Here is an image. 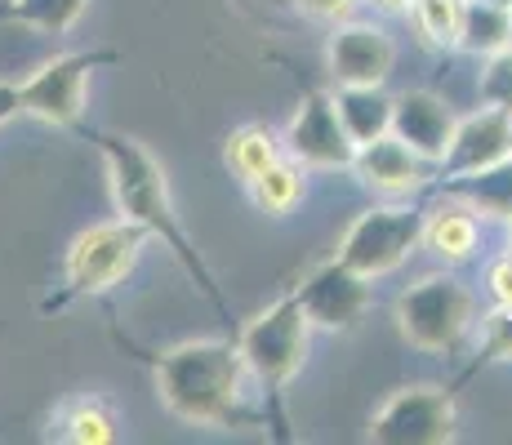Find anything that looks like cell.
I'll use <instances>...</instances> for the list:
<instances>
[{
    "label": "cell",
    "instance_id": "obj_21",
    "mask_svg": "<svg viewBox=\"0 0 512 445\" xmlns=\"http://www.w3.org/2000/svg\"><path fill=\"white\" fill-rule=\"evenodd\" d=\"M90 0H0V23H23L36 32H72Z\"/></svg>",
    "mask_w": 512,
    "mask_h": 445
},
{
    "label": "cell",
    "instance_id": "obj_6",
    "mask_svg": "<svg viewBox=\"0 0 512 445\" xmlns=\"http://www.w3.org/2000/svg\"><path fill=\"white\" fill-rule=\"evenodd\" d=\"M423 219H428L423 205H379V210L357 214L352 227L343 232L334 259L348 263L352 272H361L366 281L397 272V267L410 259V250L419 245Z\"/></svg>",
    "mask_w": 512,
    "mask_h": 445
},
{
    "label": "cell",
    "instance_id": "obj_14",
    "mask_svg": "<svg viewBox=\"0 0 512 445\" xmlns=\"http://www.w3.org/2000/svg\"><path fill=\"white\" fill-rule=\"evenodd\" d=\"M388 134L401 138V143H406L415 156H423L428 165H437L441 152H446V143H450V134H455V112H450L437 94H428V89H410V94L392 98Z\"/></svg>",
    "mask_w": 512,
    "mask_h": 445
},
{
    "label": "cell",
    "instance_id": "obj_4",
    "mask_svg": "<svg viewBox=\"0 0 512 445\" xmlns=\"http://www.w3.org/2000/svg\"><path fill=\"white\" fill-rule=\"evenodd\" d=\"M147 241H152V236L130 219H112V223H98L90 232H81L67 245L63 285L41 303V312H67L72 303L98 299V294H107L112 285H121L125 276L134 272Z\"/></svg>",
    "mask_w": 512,
    "mask_h": 445
},
{
    "label": "cell",
    "instance_id": "obj_3",
    "mask_svg": "<svg viewBox=\"0 0 512 445\" xmlns=\"http://www.w3.org/2000/svg\"><path fill=\"white\" fill-rule=\"evenodd\" d=\"M308 330L312 325L303 321L294 294L277 299L268 312H259L241 334H236V352H241L245 370L263 383L268 392V423L277 428V441H290V423H285L281 397L285 388L294 383V374L303 370V356H308Z\"/></svg>",
    "mask_w": 512,
    "mask_h": 445
},
{
    "label": "cell",
    "instance_id": "obj_13",
    "mask_svg": "<svg viewBox=\"0 0 512 445\" xmlns=\"http://www.w3.org/2000/svg\"><path fill=\"white\" fill-rule=\"evenodd\" d=\"M326 58H330V76L339 85H383L392 72L397 49H392L388 32H379V27L343 23L339 32L330 36Z\"/></svg>",
    "mask_w": 512,
    "mask_h": 445
},
{
    "label": "cell",
    "instance_id": "obj_15",
    "mask_svg": "<svg viewBox=\"0 0 512 445\" xmlns=\"http://www.w3.org/2000/svg\"><path fill=\"white\" fill-rule=\"evenodd\" d=\"M428 192L450 196V201L468 205L472 214H490V219H508L512 214V156L486 165V170H472L459 178H432Z\"/></svg>",
    "mask_w": 512,
    "mask_h": 445
},
{
    "label": "cell",
    "instance_id": "obj_18",
    "mask_svg": "<svg viewBox=\"0 0 512 445\" xmlns=\"http://www.w3.org/2000/svg\"><path fill=\"white\" fill-rule=\"evenodd\" d=\"M504 45H512V9L490 5V0H464V23H459L455 49L486 58Z\"/></svg>",
    "mask_w": 512,
    "mask_h": 445
},
{
    "label": "cell",
    "instance_id": "obj_11",
    "mask_svg": "<svg viewBox=\"0 0 512 445\" xmlns=\"http://www.w3.org/2000/svg\"><path fill=\"white\" fill-rule=\"evenodd\" d=\"M512 156V112L504 107H481V112L455 121L441 161L432 165V178H459L472 170H486V165Z\"/></svg>",
    "mask_w": 512,
    "mask_h": 445
},
{
    "label": "cell",
    "instance_id": "obj_31",
    "mask_svg": "<svg viewBox=\"0 0 512 445\" xmlns=\"http://www.w3.org/2000/svg\"><path fill=\"white\" fill-rule=\"evenodd\" d=\"M504 223H508V236H512V214H508V219H504Z\"/></svg>",
    "mask_w": 512,
    "mask_h": 445
},
{
    "label": "cell",
    "instance_id": "obj_20",
    "mask_svg": "<svg viewBox=\"0 0 512 445\" xmlns=\"http://www.w3.org/2000/svg\"><path fill=\"white\" fill-rule=\"evenodd\" d=\"M245 187H250V201L259 205L263 214H272V219H285V214H290L294 205L303 201V165L290 161V156H277L268 170L254 174Z\"/></svg>",
    "mask_w": 512,
    "mask_h": 445
},
{
    "label": "cell",
    "instance_id": "obj_5",
    "mask_svg": "<svg viewBox=\"0 0 512 445\" xmlns=\"http://www.w3.org/2000/svg\"><path fill=\"white\" fill-rule=\"evenodd\" d=\"M401 339L419 352H455L472 325V294L459 276H423L397 299Z\"/></svg>",
    "mask_w": 512,
    "mask_h": 445
},
{
    "label": "cell",
    "instance_id": "obj_30",
    "mask_svg": "<svg viewBox=\"0 0 512 445\" xmlns=\"http://www.w3.org/2000/svg\"><path fill=\"white\" fill-rule=\"evenodd\" d=\"M490 5H504V9H512V0H490Z\"/></svg>",
    "mask_w": 512,
    "mask_h": 445
},
{
    "label": "cell",
    "instance_id": "obj_16",
    "mask_svg": "<svg viewBox=\"0 0 512 445\" xmlns=\"http://www.w3.org/2000/svg\"><path fill=\"white\" fill-rule=\"evenodd\" d=\"M330 103L339 112L343 134L352 138V147L374 143L392 125V98L383 94V85H339V94H330Z\"/></svg>",
    "mask_w": 512,
    "mask_h": 445
},
{
    "label": "cell",
    "instance_id": "obj_10",
    "mask_svg": "<svg viewBox=\"0 0 512 445\" xmlns=\"http://www.w3.org/2000/svg\"><path fill=\"white\" fill-rule=\"evenodd\" d=\"M290 294H294V303H299L303 321L317 325V330H357L361 316L370 308V281L339 259L321 263L317 272Z\"/></svg>",
    "mask_w": 512,
    "mask_h": 445
},
{
    "label": "cell",
    "instance_id": "obj_23",
    "mask_svg": "<svg viewBox=\"0 0 512 445\" xmlns=\"http://www.w3.org/2000/svg\"><path fill=\"white\" fill-rule=\"evenodd\" d=\"M410 14H415V27L428 45L455 49L459 23H464V0H410Z\"/></svg>",
    "mask_w": 512,
    "mask_h": 445
},
{
    "label": "cell",
    "instance_id": "obj_12",
    "mask_svg": "<svg viewBox=\"0 0 512 445\" xmlns=\"http://www.w3.org/2000/svg\"><path fill=\"white\" fill-rule=\"evenodd\" d=\"M348 170L361 178V187L383 192V196L428 192V183H432V165L423 161V156H415L401 138H392V134L374 138V143H361L357 152H352Z\"/></svg>",
    "mask_w": 512,
    "mask_h": 445
},
{
    "label": "cell",
    "instance_id": "obj_2",
    "mask_svg": "<svg viewBox=\"0 0 512 445\" xmlns=\"http://www.w3.org/2000/svg\"><path fill=\"white\" fill-rule=\"evenodd\" d=\"M152 365L156 397L165 410L196 428H236L250 423L241 405V379L245 361L228 339H201V343H179L170 352H139Z\"/></svg>",
    "mask_w": 512,
    "mask_h": 445
},
{
    "label": "cell",
    "instance_id": "obj_19",
    "mask_svg": "<svg viewBox=\"0 0 512 445\" xmlns=\"http://www.w3.org/2000/svg\"><path fill=\"white\" fill-rule=\"evenodd\" d=\"M277 156H285V152H281V134L272 130V125H241V130H232L228 143H223V165H228L241 183L263 174Z\"/></svg>",
    "mask_w": 512,
    "mask_h": 445
},
{
    "label": "cell",
    "instance_id": "obj_9",
    "mask_svg": "<svg viewBox=\"0 0 512 445\" xmlns=\"http://www.w3.org/2000/svg\"><path fill=\"white\" fill-rule=\"evenodd\" d=\"M281 152L290 156V161L308 165V170H348L357 147L343 134L330 94L308 85L299 98V112H294L290 130L281 134Z\"/></svg>",
    "mask_w": 512,
    "mask_h": 445
},
{
    "label": "cell",
    "instance_id": "obj_26",
    "mask_svg": "<svg viewBox=\"0 0 512 445\" xmlns=\"http://www.w3.org/2000/svg\"><path fill=\"white\" fill-rule=\"evenodd\" d=\"M486 285H490V299H495V308H508L512 312V250L499 254V259L490 263Z\"/></svg>",
    "mask_w": 512,
    "mask_h": 445
},
{
    "label": "cell",
    "instance_id": "obj_24",
    "mask_svg": "<svg viewBox=\"0 0 512 445\" xmlns=\"http://www.w3.org/2000/svg\"><path fill=\"white\" fill-rule=\"evenodd\" d=\"M499 361H512V312L508 308H495V312L486 316L481 348H477V356H472V365L464 370V379H459V383H468L477 370H486V365H499Z\"/></svg>",
    "mask_w": 512,
    "mask_h": 445
},
{
    "label": "cell",
    "instance_id": "obj_8",
    "mask_svg": "<svg viewBox=\"0 0 512 445\" xmlns=\"http://www.w3.org/2000/svg\"><path fill=\"white\" fill-rule=\"evenodd\" d=\"M450 388H401L374 410L366 441L374 445H446L455 441Z\"/></svg>",
    "mask_w": 512,
    "mask_h": 445
},
{
    "label": "cell",
    "instance_id": "obj_7",
    "mask_svg": "<svg viewBox=\"0 0 512 445\" xmlns=\"http://www.w3.org/2000/svg\"><path fill=\"white\" fill-rule=\"evenodd\" d=\"M116 58H121V49H76V54L49 58L41 72L18 85V107L45 125H81L85 81Z\"/></svg>",
    "mask_w": 512,
    "mask_h": 445
},
{
    "label": "cell",
    "instance_id": "obj_17",
    "mask_svg": "<svg viewBox=\"0 0 512 445\" xmlns=\"http://www.w3.org/2000/svg\"><path fill=\"white\" fill-rule=\"evenodd\" d=\"M450 201V196H446ZM477 241H481V223H477V214L468 210V205H459V201H450V205H441V210H432L428 219H423V236H419V245H428L432 254H441L446 263H464L472 250H477Z\"/></svg>",
    "mask_w": 512,
    "mask_h": 445
},
{
    "label": "cell",
    "instance_id": "obj_27",
    "mask_svg": "<svg viewBox=\"0 0 512 445\" xmlns=\"http://www.w3.org/2000/svg\"><path fill=\"white\" fill-rule=\"evenodd\" d=\"M294 5H299L308 18H321V23H339V18L352 14V5H357V0H294Z\"/></svg>",
    "mask_w": 512,
    "mask_h": 445
},
{
    "label": "cell",
    "instance_id": "obj_29",
    "mask_svg": "<svg viewBox=\"0 0 512 445\" xmlns=\"http://www.w3.org/2000/svg\"><path fill=\"white\" fill-rule=\"evenodd\" d=\"M383 9H410V0H379Z\"/></svg>",
    "mask_w": 512,
    "mask_h": 445
},
{
    "label": "cell",
    "instance_id": "obj_1",
    "mask_svg": "<svg viewBox=\"0 0 512 445\" xmlns=\"http://www.w3.org/2000/svg\"><path fill=\"white\" fill-rule=\"evenodd\" d=\"M81 130L90 134V143H98V152H103L107 178H112V201H116V210H121V219L139 223L147 236H156V241H161L165 250L179 259V267L187 272V281H192L196 290L210 299V308L228 321V299H223V290H219V281H214L210 263H205L201 250L192 245V236L183 232L179 214H174L170 183H165V170L156 165V156L147 152L143 143L125 138V134L90 130V125H81Z\"/></svg>",
    "mask_w": 512,
    "mask_h": 445
},
{
    "label": "cell",
    "instance_id": "obj_22",
    "mask_svg": "<svg viewBox=\"0 0 512 445\" xmlns=\"http://www.w3.org/2000/svg\"><path fill=\"white\" fill-rule=\"evenodd\" d=\"M58 437L76 441V445H107V441H116V414L98 397H81V401L63 405V414H58Z\"/></svg>",
    "mask_w": 512,
    "mask_h": 445
},
{
    "label": "cell",
    "instance_id": "obj_28",
    "mask_svg": "<svg viewBox=\"0 0 512 445\" xmlns=\"http://www.w3.org/2000/svg\"><path fill=\"white\" fill-rule=\"evenodd\" d=\"M18 112H23V107H18V85L14 81H0V130H5Z\"/></svg>",
    "mask_w": 512,
    "mask_h": 445
},
{
    "label": "cell",
    "instance_id": "obj_25",
    "mask_svg": "<svg viewBox=\"0 0 512 445\" xmlns=\"http://www.w3.org/2000/svg\"><path fill=\"white\" fill-rule=\"evenodd\" d=\"M481 103L512 112V45L486 54V67H481Z\"/></svg>",
    "mask_w": 512,
    "mask_h": 445
}]
</instances>
